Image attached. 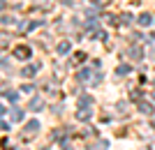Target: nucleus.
<instances>
[{
  "mask_svg": "<svg viewBox=\"0 0 155 150\" xmlns=\"http://www.w3.org/2000/svg\"><path fill=\"white\" fill-rule=\"evenodd\" d=\"M12 120L21 123V120H23V111H21V109H14V111H12Z\"/></svg>",
  "mask_w": 155,
  "mask_h": 150,
  "instance_id": "nucleus-1",
  "label": "nucleus"
},
{
  "mask_svg": "<svg viewBox=\"0 0 155 150\" xmlns=\"http://www.w3.org/2000/svg\"><path fill=\"white\" fill-rule=\"evenodd\" d=\"M150 14H141V16H139V23H141V26H150Z\"/></svg>",
  "mask_w": 155,
  "mask_h": 150,
  "instance_id": "nucleus-2",
  "label": "nucleus"
},
{
  "mask_svg": "<svg viewBox=\"0 0 155 150\" xmlns=\"http://www.w3.org/2000/svg\"><path fill=\"white\" fill-rule=\"evenodd\" d=\"M130 56H132V58H141V49H137V46H132V49H130Z\"/></svg>",
  "mask_w": 155,
  "mask_h": 150,
  "instance_id": "nucleus-3",
  "label": "nucleus"
},
{
  "mask_svg": "<svg viewBox=\"0 0 155 150\" xmlns=\"http://www.w3.org/2000/svg\"><path fill=\"white\" fill-rule=\"evenodd\" d=\"M139 109H141L146 116H150V113H153V106H150V104H139Z\"/></svg>",
  "mask_w": 155,
  "mask_h": 150,
  "instance_id": "nucleus-4",
  "label": "nucleus"
},
{
  "mask_svg": "<svg viewBox=\"0 0 155 150\" xmlns=\"http://www.w3.org/2000/svg\"><path fill=\"white\" fill-rule=\"evenodd\" d=\"M67 51H70V42H63L58 46V53H67Z\"/></svg>",
  "mask_w": 155,
  "mask_h": 150,
  "instance_id": "nucleus-5",
  "label": "nucleus"
},
{
  "mask_svg": "<svg viewBox=\"0 0 155 150\" xmlns=\"http://www.w3.org/2000/svg\"><path fill=\"white\" fill-rule=\"evenodd\" d=\"M30 109H42V99H32V102H30Z\"/></svg>",
  "mask_w": 155,
  "mask_h": 150,
  "instance_id": "nucleus-6",
  "label": "nucleus"
},
{
  "mask_svg": "<svg viewBox=\"0 0 155 150\" xmlns=\"http://www.w3.org/2000/svg\"><path fill=\"white\" fill-rule=\"evenodd\" d=\"M35 72H37V67H26L21 74H23V76H28V74H35Z\"/></svg>",
  "mask_w": 155,
  "mask_h": 150,
  "instance_id": "nucleus-7",
  "label": "nucleus"
},
{
  "mask_svg": "<svg viewBox=\"0 0 155 150\" xmlns=\"http://www.w3.org/2000/svg\"><path fill=\"white\" fill-rule=\"evenodd\" d=\"M104 148H107V141H102V143H97V145H95V150H104Z\"/></svg>",
  "mask_w": 155,
  "mask_h": 150,
  "instance_id": "nucleus-8",
  "label": "nucleus"
},
{
  "mask_svg": "<svg viewBox=\"0 0 155 150\" xmlns=\"http://www.w3.org/2000/svg\"><path fill=\"white\" fill-rule=\"evenodd\" d=\"M0 116H5V106L0 104Z\"/></svg>",
  "mask_w": 155,
  "mask_h": 150,
  "instance_id": "nucleus-9",
  "label": "nucleus"
},
{
  "mask_svg": "<svg viewBox=\"0 0 155 150\" xmlns=\"http://www.w3.org/2000/svg\"><path fill=\"white\" fill-rule=\"evenodd\" d=\"M0 9H2V0H0Z\"/></svg>",
  "mask_w": 155,
  "mask_h": 150,
  "instance_id": "nucleus-10",
  "label": "nucleus"
},
{
  "mask_svg": "<svg viewBox=\"0 0 155 150\" xmlns=\"http://www.w3.org/2000/svg\"><path fill=\"white\" fill-rule=\"evenodd\" d=\"M153 99H155V92H153Z\"/></svg>",
  "mask_w": 155,
  "mask_h": 150,
  "instance_id": "nucleus-11",
  "label": "nucleus"
}]
</instances>
